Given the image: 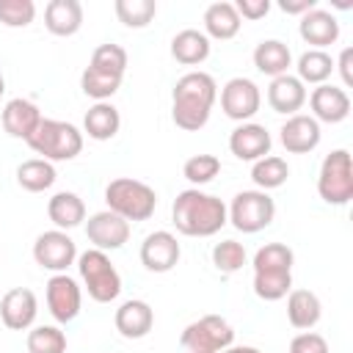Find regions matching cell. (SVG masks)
Listing matches in <instances>:
<instances>
[{
	"instance_id": "cell-45",
	"label": "cell",
	"mask_w": 353,
	"mask_h": 353,
	"mask_svg": "<svg viewBox=\"0 0 353 353\" xmlns=\"http://www.w3.org/2000/svg\"><path fill=\"white\" fill-rule=\"evenodd\" d=\"M221 353H262L259 347H251V345H229L226 350H221Z\"/></svg>"
},
{
	"instance_id": "cell-41",
	"label": "cell",
	"mask_w": 353,
	"mask_h": 353,
	"mask_svg": "<svg viewBox=\"0 0 353 353\" xmlns=\"http://www.w3.org/2000/svg\"><path fill=\"white\" fill-rule=\"evenodd\" d=\"M287 353H328V342L314 331H301L298 336H292Z\"/></svg>"
},
{
	"instance_id": "cell-21",
	"label": "cell",
	"mask_w": 353,
	"mask_h": 353,
	"mask_svg": "<svg viewBox=\"0 0 353 353\" xmlns=\"http://www.w3.org/2000/svg\"><path fill=\"white\" fill-rule=\"evenodd\" d=\"M298 33L306 44H312V50H323L328 44H334L339 39V22L331 11L323 8H312L309 14L301 17L298 22Z\"/></svg>"
},
{
	"instance_id": "cell-18",
	"label": "cell",
	"mask_w": 353,
	"mask_h": 353,
	"mask_svg": "<svg viewBox=\"0 0 353 353\" xmlns=\"http://www.w3.org/2000/svg\"><path fill=\"white\" fill-rule=\"evenodd\" d=\"M306 85L295 77V74H281V77H273L270 85H268V105L276 110V113H284V116H295L303 105H306Z\"/></svg>"
},
{
	"instance_id": "cell-38",
	"label": "cell",
	"mask_w": 353,
	"mask_h": 353,
	"mask_svg": "<svg viewBox=\"0 0 353 353\" xmlns=\"http://www.w3.org/2000/svg\"><path fill=\"white\" fill-rule=\"evenodd\" d=\"M218 174H221V160H218L215 154H193V157H188L185 165H182V176H185L190 185H196V188L212 182Z\"/></svg>"
},
{
	"instance_id": "cell-6",
	"label": "cell",
	"mask_w": 353,
	"mask_h": 353,
	"mask_svg": "<svg viewBox=\"0 0 353 353\" xmlns=\"http://www.w3.org/2000/svg\"><path fill=\"white\" fill-rule=\"evenodd\" d=\"M317 193L325 204L342 207L353 199V165L347 149H334L325 154L317 174Z\"/></svg>"
},
{
	"instance_id": "cell-1",
	"label": "cell",
	"mask_w": 353,
	"mask_h": 353,
	"mask_svg": "<svg viewBox=\"0 0 353 353\" xmlns=\"http://www.w3.org/2000/svg\"><path fill=\"white\" fill-rule=\"evenodd\" d=\"M171 221L185 237H212L229 223V215L226 204L218 196L201 193L199 188H188L174 199Z\"/></svg>"
},
{
	"instance_id": "cell-4",
	"label": "cell",
	"mask_w": 353,
	"mask_h": 353,
	"mask_svg": "<svg viewBox=\"0 0 353 353\" xmlns=\"http://www.w3.org/2000/svg\"><path fill=\"white\" fill-rule=\"evenodd\" d=\"M105 201H108V210L121 215L127 223L130 221H149L154 215V207H157V193H154V188H149L141 179L119 176V179L108 182Z\"/></svg>"
},
{
	"instance_id": "cell-7",
	"label": "cell",
	"mask_w": 353,
	"mask_h": 353,
	"mask_svg": "<svg viewBox=\"0 0 353 353\" xmlns=\"http://www.w3.org/2000/svg\"><path fill=\"white\" fill-rule=\"evenodd\" d=\"M229 223L243 234H256L276 218V201L265 190H240L226 207Z\"/></svg>"
},
{
	"instance_id": "cell-46",
	"label": "cell",
	"mask_w": 353,
	"mask_h": 353,
	"mask_svg": "<svg viewBox=\"0 0 353 353\" xmlns=\"http://www.w3.org/2000/svg\"><path fill=\"white\" fill-rule=\"evenodd\" d=\"M6 94V80H3V74H0V97Z\"/></svg>"
},
{
	"instance_id": "cell-10",
	"label": "cell",
	"mask_w": 353,
	"mask_h": 353,
	"mask_svg": "<svg viewBox=\"0 0 353 353\" xmlns=\"http://www.w3.org/2000/svg\"><path fill=\"white\" fill-rule=\"evenodd\" d=\"M259 105H262L259 85L248 77H232L221 88V110L232 121H240V124L248 121L259 110Z\"/></svg>"
},
{
	"instance_id": "cell-3",
	"label": "cell",
	"mask_w": 353,
	"mask_h": 353,
	"mask_svg": "<svg viewBox=\"0 0 353 353\" xmlns=\"http://www.w3.org/2000/svg\"><path fill=\"white\" fill-rule=\"evenodd\" d=\"M36 154H41V160L47 163H63V160H74L83 152V132L69 124V121H58V119H41L36 132L25 141Z\"/></svg>"
},
{
	"instance_id": "cell-16",
	"label": "cell",
	"mask_w": 353,
	"mask_h": 353,
	"mask_svg": "<svg viewBox=\"0 0 353 353\" xmlns=\"http://www.w3.org/2000/svg\"><path fill=\"white\" fill-rule=\"evenodd\" d=\"M309 108H312V119L320 124H339L350 116V97L345 88L339 85H317L312 94H309Z\"/></svg>"
},
{
	"instance_id": "cell-8",
	"label": "cell",
	"mask_w": 353,
	"mask_h": 353,
	"mask_svg": "<svg viewBox=\"0 0 353 353\" xmlns=\"http://www.w3.org/2000/svg\"><path fill=\"white\" fill-rule=\"evenodd\" d=\"M179 345L185 353H221L234 345V328L218 314H204L185 325Z\"/></svg>"
},
{
	"instance_id": "cell-43",
	"label": "cell",
	"mask_w": 353,
	"mask_h": 353,
	"mask_svg": "<svg viewBox=\"0 0 353 353\" xmlns=\"http://www.w3.org/2000/svg\"><path fill=\"white\" fill-rule=\"evenodd\" d=\"M334 69L342 74V85L350 88L353 85V47H345L339 52V58L334 61Z\"/></svg>"
},
{
	"instance_id": "cell-22",
	"label": "cell",
	"mask_w": 353,
	"mask_h": 353,
	"mask_svg": "<svg viewBox=\"0 0 353 353\" xmlns=\"http://www.w3.org/2000/svg\"><path fill=\"white\" fill-rule=\"evenodd\" d=\"M323 317V303L312 290L287 292V320L298 331H312Z\"/></svg>"
},
{
	"instance_id": "cell-39",
	"label": "cell",
	"mask_w": 353,
	"mask_h": 353,
	"mask_svg": "<svg viewBox=\"0 0 353 353\" xmlns=\"http://www.w3.org/2000/svg\"><path fill=\"white\" fill-rule=\"evenodd\" d=\"M212 265L221 273H237L245 265V248L237 240H221L212 248Z\"/></svg>"
},
{
	"instance_id": "cell-28",
	"label": "cell",
	"mask_w": 353,
	"mask_h": 353,
	"mask_svg": "<svg viewBox=\"0 0 353 353\" xmlns=\"http://www.w3.org/2000/svg\"><path fill=\"white\" fill-rule=\"evenodd\" d=\"M119 127H121V116H119V110L110 102H97L83 116V130L94 141H110V138H116Z\"/></svg>"
},
{
	"instance_id": "cell-33",
	"label": "cell",
	"mask_w": 353,
	"mask_h": 353,
	"mask_svg": "<svg viewBox=\"0 0 353 353\" xmlns=\"http://www.w3.org/2000/svg\"><path fill=\"white\" fill-rule=\"evenodd\" d=\"M119 85H121V77L97 72V69H91V66H85L83 74H80V88H83V94L91 97V99H97V102H108V99L119 91Z\"/></svg>"
},
{
	"instance_id": "cell-11",
	"label": "cell",
	"mask_w": 353,
	"mask_h": 353,
	"mask_svg": "<svg viewBox=\"0 0 353 353\" xmlns=\"http://www.w3.org/2000/svg\"><path fill=\"white\" fill-rule=\"evenodd\" d=\"M85 237H88V243L94 245V248H99V251H116V248H121L127 240H130V223L121 218V215H116V212H110V210H102V212H94L91 218H88V223H85Z\"/></svg>"
},
{
	"instance_id": "cell-5",
	"label": "cell",
	"mask_w": 353,
	"mask_h": 353,
	"mask_svg": "<svg viewBox=\"0 0 353 353\" xmlns=\"http://www.w3.org/2000/svg\"><path fill=\"white\" fill-rule=\"evenodd\" d=\"M77 270L80 279L88 290V298L97 303H110L119 298L121 292V276L116 270V265L110 262V256L99 248H88L77 256Z\"/></svg>"
},
{
	"instance_id": "cell-29",
	"label": "cell",
	"mask_w": 353,
	"mask_h": 353,
	"mask_svg": "<svg viewBox=\"0 0 353 353\" xmlns=\"http://www.w3.org/2000/svg\"><path fill=\"white\" fill-rule=\"evenodd\" d=\"M55 179H58V174H55L52 163L41 160V157L25 160V163H19V168H17V182H19V188L28 190V193H41V190L52 188Z\"/></svg>"
},
{
	"instance_id": "cell-35",
	"label": "cell",
	"mask_w": 353,
	"mask_h": 353,
	"mask_svg": "<svg viewBox=\"0 0 353 353\" xmlns=\"http://www.w3.org/2000/svg\"><path fill=\"white\" fill-rule=\"evenodd\" d=\"M88 66L97 69V72H105V74L124 77V72H127V50L119 47V44H99L91 52Z\"/></svg>"
},
{
	"instance_id": "cell-34",
	"label": "cell",
	"mask_w": 353,
	"mask_h": 353,
	"mask_svg": "<svg viewBox=\"0 0 353 353\" xmlns=\"http://www.w3.org/2000/svg\"><path fill=\"white\" fill-rule=\"evenodd\" d=\"M113 11H116L121 25H127V28H146L154 19V14H157V3L154 0H116Z\"/></svg>"
},
{
	"instance_id": "cell-15",
	"label": "cell",
	"mask_w": 353,
	"mask_h": 353,
	"mask_svg": "<svg viewBox=\"0 0 353 353\" xmlns=\"http://www.w3.org/2000/svg\"><path fill=\"white\" fill-rule=\"evenodd\" d=\"M39 301L28 287H14L0 298V320L11 331H28L36 323Z\"/></svg>"
},
{
	"instance_id": "cell-23",
	"label": "cell",
	"mask_w": 353,
	"mask_h": 353,
	"mask_svg": "<svg viewBox=\"0 0 353 353\" xmlns=\"http://www.w3.org/2000/svg\"><path fill=\"white\" fill-rule=\"evenodd\" d=\"M83 25V6L77 0H50L44 8V28L52 36H74Z\"/></svg>"
},
{
	"instance_id": "cell-9",
	"label": "cell",
	"mask_w": 353,
	"mask_h": 353,
	"mask_svg": "<svg viewBox=\"0 0 353 353\" xmlns=\"http://www.w3.org/2000/svg\"><path fill=\"white\" fill-rule=\"evenodd\" d=\"M33 259L44 270L66 273V268L74 265V259H77V245H74V240L66 232L50 229V232H41L36 237V243H33Z\"/></svg>"
},
{
	"instance_id": "cell-30",
	"label": "cell",
	"mask_w": 353,
	"mask_h": 353,
	"mask_svg": "<svg viewBox=\"0 0 353 353\" xmlns=\"http://www.w3.org/2000/svg\"><path fill=\"white\" fill-rule=\"evenodd\" d=\"M298 80L306 85V83H312V85H323L331 74H334V58L325 52V50H306L301 58H298Z\"/></svg>"
},
{
	"instance_id": "cell-27",
	"label": "cell",
	"mask_w": 353,
	"mask_h": 353,
	"mask_svg": "<svg viewBox=\"0 0 353 353\" xmlns=\"http://www.w3.org/2000/svg\"><path fill=\"white\" fill-rule=\"evenodd\" d=\"M254 66L268 77H281L292 66V52L279 39H265L254 47Z\"/></svg>"
},
{
	"instance_id": "cell-25",
	"label": "cell",
	"mask_w": 353,
	"mask_h": 353,
	"mask_svg": "<svg viewBox=\"0 0 353 353\" xmlns=\"http://www.w3.org/2000/svg\"><path fill=\"white\" fill-rule=\"evenodd\" d=\"M240 25H243V19L237 17L234 3L221 0V3L207 6V11H204V36L207 39L229 41V39H234L240 33Z\"/></svg>"
},
{
	"instance_id": "cell-36",
	"label": "cell",
	"mask_w": 353,
	"mask_h": 353,
	"mask_svg": "<svg viewBox=\"0 0 353 353\" xmlns=\"http://www.w3.org/2000/svg\"><path fill=\"white\" fill-rule=\"evenodd\" d=\"M295 254L284 243H265L254 254V273L256 270H292Z\"/></svg>"
},
{
	"instance_id": "cell-24",
	"label": "cell",
	"mask_w": 353,
	"mask_h": 353,
	"mask_svg": "<svg viewBox=\"0 0 353 353\" xmlns=\"http://www.w3.org/2000/svg\"><path fill=\"white\" fill-rule=\"evenodd\" d=\"M171 58L182 66H199L210 58V39L204 30L185 28L171 39Z\"/></svg>"
},
{
	"instance_id": "cell-19",
	"label": "cell",
	"mask_w": 353,
	"mask_h": 353,
	"mask_svg": "<svg viewBox=\"0 0 353 353\" xmlns=\"http://www.w3.org/2000/svg\"><path fill=\"white\" fill-rule=\"evenodd\" d=\"M41 119H44V116H41L39 105L30 102V99H22V97L8 99L6 108H3V130H6L11 138L28 141V138L36 132V127H39Z\"/></svg>"
},
{
	"instance_id": "cell-2",
	"label": "cell",
	"mask_w": 353,
	"mask_h": 353,
	"mask_svg": "<svg viewBox=\"0 0 353 353\" xmlns=\"http://www.w3.org/2000/svg\"><path fill=\"white\" fill-rule=\"evenodd\" d=\"M171 97H174V105H171L174 124L185 132H199L210 121L218 85L207 72H188L176 80Z\"/></svg>"
},
{
	"instance_id": "cell-17",
	"label": "cell",
	"mask_w": 353,
	"mask_h": 353,
	"mask_svg": "<svg viewBox=\"0 0 353 353\" xmlns=\"http://www.w3.org/2000/svg\"><path fill=\"white\" fill-rule=\"evenodd\" d=\"M320 135H323L320 124L312 116H303V113L287 116V121L279 130V141H281V146L290 154H309V152H314L320 146Z\"/></svg>"
},
{
	"instance_id": "cell-26",
	"label": "cell",
	"mask_w": 353,
	"mask_h": 353,
	"mask_svg": "<svg viewBox=\"0 0 353 353\" xmlns=\"http://www.w3.org/2000/svg\"><path fill=\"white\" fill-rule=\"evenodd\" d=\"M47 215L55 223V229L66 232V229H74V226H80L85 221V204H83V199L77 193L61 190L47 201Z\"/></svg>"
},
{
	"instance_id": "cell-42",
	"label": "cell",
	"mask_w": 353,
	"mask_h": 353,
	"mask_svg": "<svg viewBox=\"0 0 353 353\" xmlns=\"http://www.w3.org/2000/svg\"><path fill=\"white\" fill-rule=\"evenodd\" d=\"M234 11H237L240 19H251V22H256V19L268 17V11H270V0H237V3H234Z\"/></svg>"
},
{
	"instance_id": "cell-14",
	"label": "cell",
	"mask_w": 353,
	"mask_h": 353,
	"mask_svg": "<svg viewBox=\"0 0 353 353\" xmlns=\"http://www.w3.org/2000/svg\"><path fill=\"white\" fill-rule=\"evenodd\" d=\"M270 146H273L270 132L262 124H254V121H243L229 135V152L237 160H245V163H256V160L268 157Z\"/></svg>"
},
{
	"instance_id": "cell-20",
	"label": "cell",
	"mask_w": 353,
	"mask_h": 353,
	"mask_svg": "<svg viewBox=\"0 0 353 353\" xmlns=\"http://www.w3.org/2000/svg\"><path fill=\"white\" fill-rule=\"evenodd\" d=\"M113 323H116V331L124 339H143L154 325V312H152V306L146 301L132 298V301H124L116 309Z\"/></svg>"
},
{
	"instance_id": "cell-37",
	"label": "cell",
	"mask_w": 353,
	"mask_h": 353,
	"mask_svg": "<svg viewBox=\"0 0 353 353\" xmlns=\"http://www.w3.org/2000/svg\"><path fill=\"white\" fill-rule=\"evenodd\" d=\"M28 353H66V334L58 325H36L28 331Z\"/></svg>"
},
{
	"instance_id": "cell-13",
	"label": "cell",
	"mask_w": 353,
	"mask_h": 353,
	"mask_svg": "<svg viewBox=\"0 0 353 353\" xmlns=\"http://www.w3.org/2000/svg\"><path fill=\"white\" fill-rule=\"evenodd\" d=\"M179 256H182V248L176 237L165 229L146 234L141 243V265L152 273H168L179 262Z\"/></svg>"
},
{
	"instance_id": "cell-31",
	"label": "cell",
	"mask_w": 353,
	"mask_h": 353,
	"mask_svg": "<svg viewBox=\"0 0 353 353\" xmlns=\"http://www.w3.org/2000/svg\"><path fill=\"white\" fill-rule=\"evenodd\" d=\"M287 176H290V165L284 157H276V154H268L251 165V179H254L256 190H265V193L281 188L287 182Z\"/></svg>"
},
{
	"instance_id": "cell-32",
	"label": "cell",
	"mask_w": 353,
	"mask_h": 353,
	"mask_svg": "<svg viewBox=\"0 0 353 353\" xmlns=\"http://www.w3.org/2000/svg\"><path fill=\"white\" fill-rule=\"evenodd\" d=\"M292 290V270H256L254 292L262 301H281Z\"/></svg>"
},
{
	"instance_id": "cell-40",
	"label": "cell",
	"mask_w": 353,
	"mask_h": 353,
	"mask_svg": "<svg viewBox=\"0 0 353 353\" xmlns=\"http://www.w3.org/2000/svg\"><path fill=\"white\" fill-rule=\"evenodd\" d=\"M36 17L33 0H0V22L6 28H28Z\"/></svg>"
},
{
	"instance_id": "cell-12",
	"label": "cell",
	"mask_w": 353,
	"mask_h": 353,
	"mask_svg": "<svg viewBox=\"0 0 353 353\" xmlns=\"http://www.w3.org/2000/svg\"><path fill=\"white\" fill-rule=\"evenodd\" d=\"M83 306V292L77 281L66 273H55L47 281V309L58 323H72L80 314Z\"/></svg>"
},
{
	"instance_id": "cell-44",
	"label": "cell",
	"mask_w": 353,
	"mask_h": 353,
	"mask_svg": "<svg viewBox=\"0 0 353 353\" xmlns=\"http://www.w3.org/2000/svg\"><path fill=\"white\" fill-rule=\"evenodd\" d=\"M279 8H281L284 14L303 17V14H309L312 8H317V0H279Z\"/></svg>"
}]
</instances>
